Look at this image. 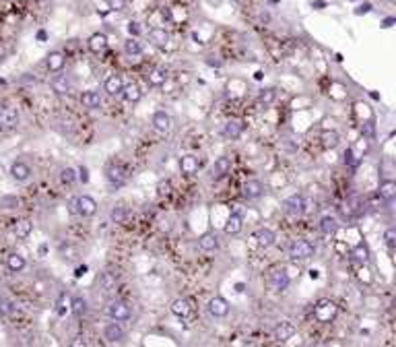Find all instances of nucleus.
<instances>
[{"label":"nucleus","instance_id":"obj_1","mask_svg":"<svg viewBox=\"0 0 396 347\" xmlns=\"http://www.w3.org/2000/svg\"><path fill=\"white\" fill-rule=\"evenodd\" d=\"M289 283H291V279H289V275L283 267H275L266 273V288L270 291H283L289 288Z\"/></svg>","mask_w":396,"mask_h":347},{"label":"nucleus","instance_id":"obj_2","mask_svg":"<svg viewBox=\"0 0 396 347\" xmlns=\"http://www.w3.org/2000/svg\"><path fill=\"white\" fill-rule=\"evenodd\" d=\"M314 314L320 323H332L334 318L339 314V306L330 300H320L318 304L314 306Z\"/></svg>","mask_w":396,"mask_h":347},{"label":"nucleus","instance_id":"obj_3","mask_svg":"<svg viewBox=\"0 0 396 347\" xmlns=\"http://www.w3.org/2000/svg\"><path fill=\"white\" fill-rule=\"evenodd\" d=\"M316 252V248L310 240H295L291 246H289V256L293 260H305V258H312Z\"/></svg>","mask_w":396,"mask_h":347},{"label":"nucleus","instance_id":"obj_4","mask_svg":"<svg viewBox=\"0 0 396 347\" xmlns=\"http://www.w3.org/2000/svg\"><path fill=\"white\" fill-rule=\"evenodd\" d=\"M105 178L113 186H122L126 182V168L120 163H108L105 166Z\"/></svg>","mask_w":396,"mask_h":347},{"label":"nucleus","instance_id":"obj_5","mask_svg":"<svg viewBox=\"0 0 396 347\" xmlns=\"http://www.w3.org/2000/svg\"><path fill=\"white\" fill-rule=\"evenodd\" d=\"M305 205H307V201L302 194H291L283 201V211L287 215H302L305 211Z\"/></svg>","mask_w":396,"mask_h":347},{"label":"nucleus","instance_id":"obj_6","mask_svg":"<svg viewBox=\"0 0 396 347\" xmlns=\"http://www.w3.org/2000/svg\"><path fill=\"white\" fill-rule=\"evenodd\" d=\"M108 314H110L113 320H118V323H126V320L132 316V310H130V306H128L126 302L118 300V302H112V304H110Z\"/></svg>","mask_w":396,"mask_h":347},{"label":"nucleus","instance_id":"obj_7","mask_svg":"<svg viewBox=\"0 0 396 347\" xmlns=\"http://www.w3.org/2000/svg\"><path fill=\"white\" fill-rule=\"evenodd\" d=\"M252 240H254V244H256L258 248H270L277 242V236H275V231L272 230L260 228V230H256L252 233Z\"/></svg>","mask_w":396,"mask_h":347},{"label":"nucleus","instance_id":"obj_8","mask_svg":"<svg viewBox=\"0 0 396 347\" xmlns=\"http://www.w3.org/2000/svg\"><path fill=\"white\" fill-rule=\"evenodd\" d=\"M242 194L248 198V201H256V198H260V196L264 194V184H262L260 180L252 178V180H248V182H244Z\"/></svg>","mask_w":396,"mask_h":347},{"label":"nucleus","instance_id":"obj_9","mask_svg":"<svg viewBox=\"0 0 396 347\" xmlns=\"http://www.w3.org/2000/svg\"><path fill=\"white\" fill-rule=\"evenodd\" d=\"M19 124V112L8 106H0V128H15Z\"/></svg>","mask_w":396,"mask_h":347},{"label":"nucleus","instance_id":"obj_10","mask_svg":"<svg viewBox=\"0 0 396 347\" xmlns=\"http://www.w3.org/2000/svg\"><path fill=\"white\" fill-rule=\"evenodd\" d=\"M293 335H295V325L289 323V320H283V323H279V325L275 327V339H277L279 343L289 341Z\"/></svg>","mask_w":396,"mask_h":347},{"label":"nucleus","instance_id":"obj_11","mask_svg":"<svg viewBox=\"0 0 396 347\" xmlns=\"http://www.w3.org/2000/svg\"><path fill=\"white\" fill-rule=\"evenodd\" d=\"M208 312L213 314L215 318H223V316H227L229 314V304H227V300L225 298H213L208 302Z\"/></svg>","mask_w":396,"mask_h":347},{"label":"nucleus","instance_id":"obj_12","mask_svg":"<svg viewBox=\"0 0 396 347\" xmlns=\"http://www.w3.org/2000/svg\"><path fill=\"white\" fill-rule=\"evenodd\" d=\"M198 168H200V163H198L196 155L188 153V155H184V157L180 159V170H182L184 176H194V174L198 172Z\"/></svg>","mask_w":396,"mask_h":347},{"label":"nucleus","instance_id":"obj_13","mask_svg":"<svg viewBox=\"0 0 396 347\" xmlns=\"http://www.w3.org/2000/svg\"><path fill=\"white\" fill-rule=\"evenodd\" d=\"M66 64V56L62 54V52H50V54L46 56V66L48 71L52 73H60Z\"/></svg>","mask_w":396,"mask_h":347},{"label":"nucleus","instance_id":"obj_14","mask_svg":"<svg viewBox=\"0 0 396 347\" xmlns=\"http://www.w3.org/2000/svg\"><path fill=\"white\" fill-rule=\"evenodd\" d=\"M122 89H124V81L120 79L118 75H110L108 79L103 81V91L108 93V95H122Z\"/></svg>","mask_w":396,"mask_h":347},{"label":"nucleus","instance_id":"obj_15","mask_svg":"<svg viewBox=\"0 0 396 347\" xmlns=\"http://www.w3.org/2000/svg\"><path fill=\"white\" fill-rule=\"evenodd\" d=\"M95 213H97V203H95V198L91 196H78V215L83 217H93Z\"/></svg>","mask_w":396,"mask_h":347},{"label":"nucleus","instance_id":"obj_16","mask_svg":"<svg viewBox=\"0 0 396 347\" xmlns=\"http://www.w3.org/2000/svg\"><path fill=\"white\" fill-rule=\"evenodd\" d=\"M153 128L157 130V133H161V135L170 133V128H171L170 114H165V112H155L153 114Z\"/></svg>","mask_w":396,"mask_h":347},{"label":"nucleus","instance_id":"obj_17","mask_svg":"<svg viewBox=\"0 0 396 347\" xmlns=\"http://www.w3.org/2000/svg\"><path fill=\"white\" fill-rule=\"evenodd\" d=\"M103 339L108 343H120L124 339V328H122L118 323H112L103 328Z\"/></svg>","mask_w":396,"mask_h":347},{"label":"nucleus","instance_id":"obj_18","mask_svg":"<svg viewBox=\"0 0 396 347\" xmlns=\"http://www.w3.org/2000/svg\"><path fill=\"white\" fill-rule=\"evenodd\" d=\"M244 228V215L240 211H233L229 215V219H227L225 223V233H229V236H235V233H240Z\"/></svg>","mask_w":396,"mask_h":347},{"label":"nucleus","instance_id":"obj_19","mask_svg":"<svg viewBox=\"0 0 396 347\" xmlns=\"http://www.w3.org/2000/svg\"><path fill=\"white\" fill-rule=\"evenodd\" d=\"M340 143V135L337 133V130H322L320 133V145H322V149H334V147H339Z\"/></svg>","mask_w":396,"mask_h":347},{"label":"nucleus","instance_id":"obj_20","mask_svg":"<svg viewBox=\"0 0 396 347\" xmlns=\"http://www.w3.org/2000/svg\"><path fill=\"white\" fill-rule=\"evenodd\" d=\"M11 176L17 182H25V180L31 178V168L25 161H15L11 166Z\"/></svg>","mask_w":396,"mask_h":347},{"label":"nucleus","instance_id":"obj_21","mask_svg":"<svg viewBox=\"0 0 396 347\" xmlns=\"http://www.w3.org/2000/svg\"><path fill=\"white\" fill-rule=\"evenodd\" d=\"M147 38H149V43L155 48H165V43L170 41V36H167V31L163 27H153Z\"/></svg>","mask_w":396,"mask_h":347},{"label":"nucleus","instance_id":"obj_22","mask_svg":"<svg viewBox=\"0 0 396 347\" xmlns=\"http://www.w3.org/2000/svg\"><path fill=\"white\" fill-rule=\"evenodd\" d=\"M242 133H244V124L240 122V120H229V122H227V124L223 126V130H221V135H223L225 138H229V141H235V138H240Z\"/></svg>","mask_w":396,"mask_h":347},{"label":"nucleus","instance_id":"obj_23","mask_svg":"<svg viewBox=\"0 0 396 347\" xmlns=\"http://www.w3.org/2000/svg\"><path fill=\"white\" fill-rule=\"evenodd\" d=\"M50 87H52V91H54L56 95H68L70 89H73V87H70V81L64 75H56L54 79L50 81Z\"/></svg>","mask_w":396,"mask_h":347},{"label":"nucleus","instance_id":"obj_24","mask_svg":"<svg viewBox=\"0 0 396 347\" xmlns=\"http://www.w3.org/2000/svg\"><path fill=\"white\" fill-rule=\"evenodd\" d=\"M369 248H367V244L365 242H359V244L351 250V258H353V263H357V265H367L369 263Z\"/></svg>","mask_w":396,"mask_h":347},{"label":"nucleus","instance_id":"obj_25","mask_svg":"<svg viewBox=\"0 0 396 347\" xmlns=\"http://www.w3.org/2000/svg\"><path fill=\"white\" fill-rule=\"evenodd\" d=\"M81 103L87 110H99L101 106V95L97 91H83L81 93Z\"/></svg>","mask_w":396,"mask_h":347},{"label":"nucleus","instance_id":"obj_26","mask_svg":"<svg viewBox=\"0 0 396 347\" xmlns=\"http://www.w3.org/2000/svg\"><path fill=\"white\" fill-rule=\"evenodd\" d=\"M87 46H89L91 52L99 54V52H103L105 48H108V36H105V33H93V36L89 38V41H87Z\"/></svg>","mask_w":396,"mask_h":347},{"label":"nucleus","instance_id":"obj_27","mask_svg":"<svg viewBox=\"0 0 396 347\" xmlns=\"http://www.w3.org/2000/svg\"><path fill=\"white\" fill-rule=\"evenodd\" d=\"M190 312H192V302L190 300L180 298V300H175L171 304V314H175V316L186 318V316H190Z\"/></svg>","mask_w":396,"mask_h":347},{"label":"nucleus","instance_id":"obj_28","mask_svg":"<svg viewBox=\"0 0 396 347\" xmlns=\"http://www.w3.org/2000/svg\"><path fill=\"white\" fill-rule=\"evenodd\" d=\"M198 246L205 250V252H213V250L219 248V240L213 231H207V233H202L200 240H198Z\"/></svg>","mask_w":396,"mask_h":347},{"label":"nucleus","instance_id":"obj_29","mask_svg":"<svg viewBox=\"0 0 396 347\" xmlns=\"http://www.w3.org/2000/svg\"><path fill=\"white\" fill-rule=\"evenodd\" d=\"M122 95H124V99L130 101V103H136L140 97H143V91H140V87L136 83H124V89H122Z\"/></svg>","mask_w":396,"mask_h":347},{"label":"nucleus","instance_id":"obj_30","mask_svg":"<svg viewBox=\"0 0 396 347\" xmlns=\"http://www.w3.org/2000/svg\"><path fill=\"white\" fill-rule=\"evenodd\" d=\"M318 230L324 233V236H330V233H334L339 230V221L334 219L332 215H324L320 219V223H318Z\"/></svg>","mask_w":396,"mask_h":347},{"label":"nucleus","instance_id":"obj_31","mask_svg":"<svg viewBox=\"0 0 396 347\" xmlns=\"http://www.w3.org/2000/svg\"><path fill=\"white\" fill-rule=\"evenodd\" d=\"M229 170H231V159H229V157H225V155H221V157H217V161H215V168H213V172H215V178H225L227 174H229Z\"/></svg>","mask_w":396,"mask_h":347},{"label":"nucleus","instance_id":"obj_32","mask_svg":"<svg viewBox=\"0 0 396 347\" xmlns=\"http://www.w3.org/2000/svg\"><path fill=\"white\" fill-rule=\"evenodd\" d=\"M25 256H21V254H17V252H13V254H8L6 256V267H8V271H13V273H21L23 269H25Z\"/></svg>","mask_w":396,"mask_h":347},{"label":"nucleus","instance_id":"obj_33","mask_svg":"<svg viewBox=\"0 0 396 347\" xmlns=\"http://www.w3.org/2000/svg\"><path fill=\"white\" fill-rule=\"evenodd\" d=\"M380 196L384 201H394L396 198V180H384L380 184Z\"/></svg>","mask_w":396,"mask_h":347},{"label":"nucleus","instance_id":"obj_34","mask_svg":"<svg viewBox=\"0 0 396 347\" xmlns=\"http://www.w3.org/2000/svg\"><path fill=\"white\" fill-rule=\"evenodd\" d=\"M31 231H33V223L29 219H19V221L15 223V236L19 238V240H25Z\"/></svg>","mask_w":396,"mask_h":347},{"label":"nucleus","instance_id":"obj_35","mask_svg":"<svg viewBox=\"0 0 396 347\" xmlns=\"http://www.w3.org/2000/svg\"><path fill=\"white\" fill-rule=\"evenodd\" d=\"M128 217H130V211H128V207H124V205H116L112 209V221L113 223H124Z\"/></svg>","mask_w":396,"mask_h":347},{"label":"nucleus","instance_id":"obj_36","mask_svg":"<svg viewBox=\"0 0 396 347\" xmlns=\"http://www.w3.org/2000/svg\"><path fill=\"white\" fill-rule=\"evenodd\" d=\"M70 312H73L75 316H83L85 312H87V300L81 298V296H76L70 300Z\"/></svg>","mask_w":396,"mask_h":347},{"label":"nucleus","instance_id":"obj_37","mask_svg":"<svg viewBox=\"0 0 396 347\" xmlns=\"http://www.w3.org/2000/svg\"><path fill=\"white\" fill-rule=\"evenodd\" d=\"M165 81H167V73H165V68H153L151 75H149V83H151L153 87H161Z\"/></svg>","mask_w":396,"mask_h":347},{"label":"nucleus","instance_id":"obj_38","mask_svg":"<svg viewBox=\"0 0 396 347\" xmlns=\"http://www.w3.org/2000/svg\"><path fill=\"white\" fill-rule=\"evenodd\" d=\"M275 99H277V91L272 89V87H268V89H262L260 95H258V103H260V106H264V108L272 106V101H275Z\"/></svg>","mask_w":396,"mask_h":347},{"label":"nucleus","instance_id":"obj_39","mask_svg":"<svg viewBox=\"0 0 396 347\" xmlns=\"http://www.w3.org/2000/svg\"><path fill=\"white\" fill-rule=\"evenodd\" d=\"M124 52L128 56H138L140 52H143V43H140L138 39H134V38H130L126 43H124Z\"/></svg>","mask_w":396,"mask_h":347},{"label":"nucleus","instance_id":"obj_40","mask_svg":"<svg viewBox=\"0 0 396 347\" xmlns=\"http://www.w3.org/2000/svg\"><path fill=\"white\" fill-rule=\"evenodd\" d=\"M15 312V302L6 296H0V314L2 316H11Z\"/></svg>","mask_w":396,"mask_h":347},{"label":"nucleus","instance_id":"obj_41","mask_svg":"<svg viewBox=\"0 0 396 347\" xmlns=\"http://www.w3.org/2000/svg\"><path fill=\"white\" fill-rule=\"evenodd\" d=\"M113 285H116V277H113L112 273H103V275L99 277V288H101L103 291H110Z\"/></svg>","mask_w":396,"mask_h":347},{"label":"nucleus","instance_id":"obj_42","mask_svg":"<svg viewBox=\"0 0 396 347\" xmlns=\"http://www.w3.org/2000/svg\"><path fill=\"white\" fill-rule=\"evenodd\" d=\"M76 170H73V168H64L62 172H60V180L64 182V184H75L76 182Z\"/></svg>","mask_w":396,"mask_h":347},{"label":"nucleus","instance_id":"obj_43","mask_svg":"<svg viewBox=\"0 0 396 347\" xmlns=\"http://www.w3.org/2000/svg\"><path fill=\"white\" fill-rule=\"evenodd\" d=\"M68 310H70V300H68L66 296H62V298L56 302V314H58V316H64Z\"/></svg>","mask_w":396,"mask_h":347},{"label":"nucleus","instance_id":"obj_44","mask_svg":"<svg viewBox=\"0 0 396 347\" xmlns=\"http://www.w3.org/2000/svg\"><path fill=\"white\" fill-rule=\"evenodd\" d=\"M0 207H2V209H17V207H19V198L17 196H2L0 198Z\"/></svg>","mask_w":396,"mask_h":347},{"label":"nucleus","instance_id":"obj_45","mask_svg":"<svg viewBox=\"0 0 396 347\" xmlns=\"http://www.w3.org/2000/svg\"><path fill=\"white\" fill-rule=\"evenodd\" d=\"M384 242H386V246H396V228H388L384 231Z\"/></svg>","mask_w":396,"mask_h":347},{"label":"nucleus","instance_id":"obj_46","mask_svg":"<svg viewBox=\"0 0 396 347\" xmlns=\"http://www.w3.org/2000/svg\"><path fill=\"white\" fill-rule=\"evenodd\" d=\"M157 190H159L161 196H167V194L171 193V182L170 180H161L159 184H157Z\"/></svg>","mask_w":396,"mask_h":347},{"label":"nucleus","instance_id":"obj_47","mask_svg":"<svg viewBox=\"0 0 396 347\" xmlns=\"http://www.w3.org/2000/svg\"><path fill=\"white\" fill-rule=\"evenodd\" d=\"M361 133H363L365 138H374V135H376V126H374L372 120H369V122H365V124L361 126Z\"/></svg>","mask_w":396,"mask_h":347},{"label":"nucleus","instance_id":"obj_48","mask_svg":"<svg viewBox=\"0 0 396 347\" xmlns=\"http://www.w3.org/2000/svg\"><path fill=\"white\" fill-rule=\"evenodd\" d=\"M128 31L132 33V36H140V27H138V23L130 21V23H128Z\"/></svg>","mask_w":396,"mask_h":347},{"label":"nucleus","instance_id":"obj_49","mask_svg":"<svg viewBox=\"0 0 396 347\" xmlns=\"http://www.w3.org/2000/svg\"><path fill=\"white\" fill-rule=\"evenodd\" d=\"M68 211L70 213H78V198H70L68 201Z\"/></svg>","mask_w":396,"mask_h":347},{"label":"nucleus","instance_id":"obj_50","mask_svg":"<svg viewBox=\"0 0 396 347\" xmlns=\"http://www.w3.org/2000/svg\"><path fill=\"white\" fill-rule=\"evenodd\" d=\"M108 4L113 8V11H120L122 4H124V0H108Z\"/></svg>","mask_w":396,"mask_h":347},{"label":"nucleus","instance_id":"obj_51","mask_svg":"<svg viewBox=\"0 0 396 347\" xmlns=\"http://www.w3.org/2000/svg\"><path fill=\"white\" fill-rule=\"evenodd\" d=\"M369 11H372V4H367V2H365V4L359 6L355 13H357V15H365V13H369Z\"/></svg>","mask_w":396,"mask_h":347},{"label":"nucleus","instance_id":"obj_52","mask_svg":"<svg viewBox=\"0 0 396 347\" xmlns=\"http://www.w3.org/2000/svg\"><path fill=\"white\" fill-rule=\"evenodd\" d=\"M394 23H396L394 17H388V19H384V21H382V27H384V29H386V27H392Z\"/></svg>","mask_w":396,"mask_h":347},{"label":"nucleus","instance_id":"obj_53","mask_svg":"<svg viewBox=\"0 0 396 347\" xmlns=\"http://www.w3.org/2000/svg\"><path fill=\"white\" fill-rule=\"evenodd\" d=\"M345 163H347V166H353V151H351V149L345 153Z\"/></svg>","mask_w":396,"mask_h":347},{"label":"nucleus","instance_id":"obj_54","mask_svg":"<svg viewBox=\"0 0 396 347\" xmlns=\"http://www.w3.org/2000/svg\"><path fill=\"white\" fill-rule=\"evenodd\" d=\"M85 273H87V267H85V265H81V267H78L76 271H75V277H83Z\"/></svg>","mask_w":396,"mask_h":347},{"label":"nucleus","instance_id":"obj_55","mask_svg":"<svg viewBox=\"0 0 396 347\" xmlns=\"http://www.w3.org/2000/svg\"><path fill=\"white\" fill-rule=\"evenodd\" d=\"M78 174H81L78 178H81L83 182H87V170H85V168H78Z\"/></svg>","mask_w":396,"mask_h":347},{"label":"nucleus","instance_id":"obj_56","mask_svg":"<svg viewBox=\"0 0 396 347\" xmlns=\"http://www.w3.org/2000/svg\"><path fill=\"white\" fill-rule=\"evenodd\" d=\"M38 39H39V41H46V39H48V33H46V31H38Z\"/></svg>","mask_w":396,"mask_h":347},{"label":"nucleus","instance_id":"obj_57","mask_svg":"<svg viewBox=\"0 0 396 347\" xmlns=\"http://www.w3.org/2000/svg\"><path fill=\"white\" fill-rule=\"evenodd\" d=\"M244 288H245V285H244V283H237V285H235V291H237V293H242V291H245Z\"/></svg>","mask_w":396,"mask_h":347},{"label":"nucleus","instance_id":"obj_58","mask_svg":"<svg viewBox=\"0 0 396 347\" xmlns=\"http://www.w3.org/2000/svg\"><path fill=\"white\" fill-rule=\"evenodd\" d=\"M4 56V48H2V43H0V58Z\"/></svg>","mask_w":396,"mask_h":347}]
</instances>
